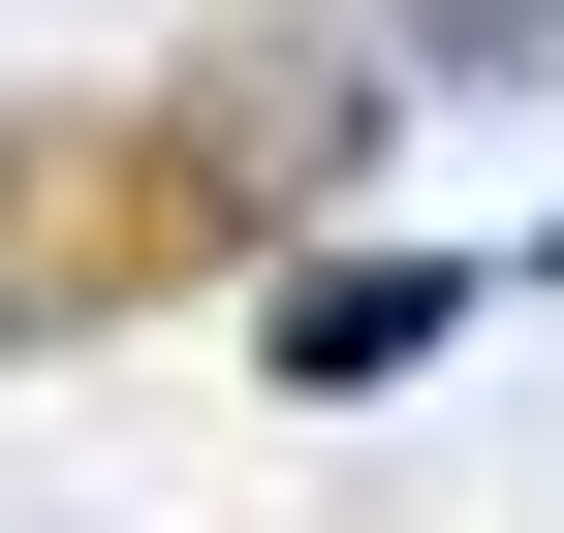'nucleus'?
Here are the masks:
<instances>
[{
    "label": "nucleus",
    "mask_w": 564,
    "mask_h": 533,
    "mask_svg": "<svg viewBox=\"0 0 564 533\" xmlns=\"http://www.w3.org/2000/svg\"><path fill=\"white\" fill-rule=\"evenodd\" d=\"M188 251H220V126H32V157H0V314L188 283Z\"/></svg>",
    "instance_id": "obj_1"
}]
</instances>
